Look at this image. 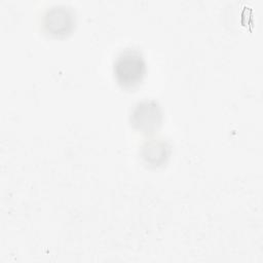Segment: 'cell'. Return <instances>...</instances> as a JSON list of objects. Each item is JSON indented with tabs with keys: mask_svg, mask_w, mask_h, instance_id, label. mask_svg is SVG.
Instances as JSON below:
<instances>
[{
	"mask_svg": "<svg viewBox=\"0 0 263 263\" xmlns=\"http://www.w3.org/2000/svg\"><path fill=\"white\" fill-rule=\"evenodd\" d=\"M145 73V60L141 52L136 49H125L118 54L114 62L115 78L123 87H133L139 84Z\"/></svg>",
	"mask_w": 263,
	"mask_h": 263,
	"instance_id": "obj_1",
	"label": "cell"
},
{
	"mask_svg": "<svg viewBox=\"0 0 263 263\" xmlns=\"http://www.w3.org/2000/svg\"><path fill=\"white\" fill-rule=\"evenodd\" d=\"M132 122L142 133H153L159 127L161 122L159 106L153 101H145L138 104L133 112Z\"/></svg>",
	"mask_w": 263,
	"mask_h": 263,
	"instance_id": "obj_2",
	"label": "cell"
},
{
	"mask_svg": "<svg viewBox=\"0 0 263 263\" xmlns=\"http://www.w3.org/2000/svg\"><path fill=\"white\" fill-rule=\"evenodd\" d=\"M73 26V15L65 6H54L44 15V27L50 34L63 35Z\"/></svg>",
	"mask_w": 263,
	"mask_h": 263,
	"instance_id": "obj_3",
	"label": "cell"
},
{
	"mask_svg": "<svg viewBox=\"0 0 263 263\" xmlns=\"http://www.w3.org/2000/svg\"><path fill=\"white\" fill-rule=\"evenodd\" d=\"M166 146L164 142L153 141L143 147V157L152 163H159L166 155Z\"/></svg>",
	"mask_w": 263,
	"mask_h": 263,
	"instance_id": "obj_4",
	"label": "cell"
}]
</instances>
